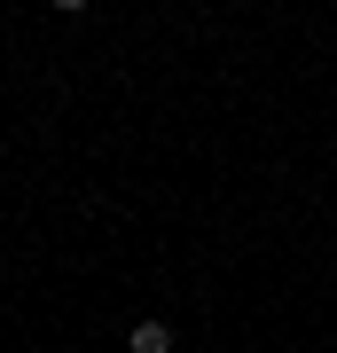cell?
<instances>
[{"mask_svg":"<svg viewBox=\"0 0 337 353\" xmlns=\"http://www.w3.org/2000/svg\"><path fill=\"white\" fill-rule=\"evenodd\" d=\"M125 353H173V322H134V330H125Z\"/></svg>","mask_w":337,"mask_h":353,"instance_id":"1","label":"cell"}]
</instances>
